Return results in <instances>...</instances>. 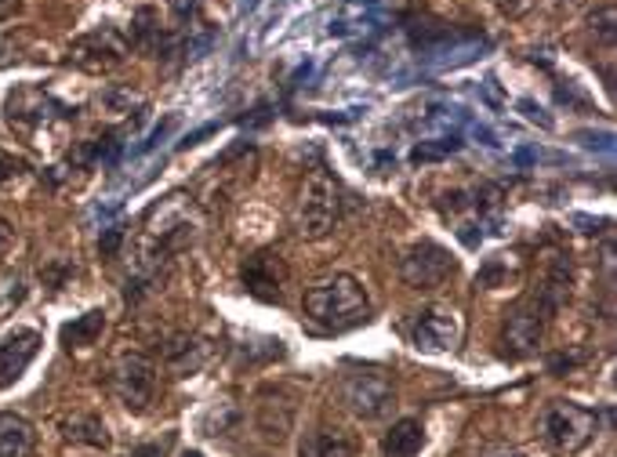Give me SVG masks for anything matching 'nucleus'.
<instances>
[{
  "instance_id": "1",
  "label": "nucleus",
  "mask_w": 617,
  "mask_h": 457,
  "mask_svg": "<svg viewBox=\"0 0 617 457\" xmlns=\"http://www.w3.org/2000/svg\"><path fill=\"white\" fill-rule=\"evenodd\" d=\"M302 305H305L308 324H316L320 330H327V335H345V330L364 327L370 319L367 291L360 287V280L345 276V273L313 283V287L305 291Z\"/></svg>"
},
{
  "instance_id": "2",
  "label": "nucleus",
  "mask_w": 617,
  "mask_h": 457,
  "mask_svg": "<svg viewBox=\"0 0 617 457\" xmlns=\"http://www.w3.org/2000/svg\"><path fill=\"white\" fill-rule=\"evenodd\" d=\"M338 215H342V196L335 178L324 167L308 171L299 185V200H294V229H299V237L324 240L338 226Z\"/></svg>"
},
{
  "instance_id": "3",
  "label": "nucleus",
  "mask_w": 617,
  "mask_h": 457,
  "mask_svg": "<svg viewBox=\"0 0 617 457\" xmlns=\"http://www.w3.org/2000/svg\"><path fill=\"white\" fill-rule=\"evenodd\" d=\"M538 432H541V443H545L552 454L574 457L596 439L599 417H596V411H588V406H582V403L555 400L545 406V414H541Z\"/></svg>"
},
{
  "instance_id": "4",
  "label": "nucleus",
  "mask_w": 617,
  "mask_h": 457,
  "mask_svg": "<svg viewBox=\"0 0 617 457\" xmlns=\"http://www.w3.org/2000/svg\"><path fill=\"white\" fill-rule=\"evenodd\" d=\"M342 403L364 422H381L397 406V389L381 370H353L342 378Z\"/></svg>"
},
{
  "instance_id": "5",
  "label": "nucleus",
  "mask_w": 617,
  "mask_h": 457,
  "mask_svg": "<svg viewBox=\"0 0 617 457\" xmlns=\"http://www.w3.org/2000/svg\"><path fill=\"white\" fill-rule=\"evenodd\" d=\"M454 269H458V265H454V254L443 243H436V240L414 243L411 251L400 258V276H403L407 287H414V291L443 287V283L454 276Z\"/></svg>"
},
{
  "instance_id": "6",
  "label": "nucleus",
  "mask_w": 617,
  "mask_h": 457,
  "mask_svg": "<svg viewBox=\"0 0 617 457\" xmlns=\"http://www.w3.org/2000/svg\"><path fill=\"white\" fill-rule=\"evenodd\" d=\"M541 338H545V308L534 298H527L512 313H505V327H501L505 360H527V356H534Z\"/></svg>"
},
{
  "instance_id": "7",
  "label": "nucleus",
  "mask_w": 617,
  "mask_h": 457,
  "mask_svg": "<svg viewBox=\"0 0 617 457\" xmlns=\"http://www.w3.org/2000/svg\"><path fill=\"white\" fill-rule=\"evenodd\" d=\"M109 385H113L117 400L128 406V411L142 414L145 406L153 403V392H156V363L150 356H120L113 374H109Z\"/></svg>"
},
{
  "instance_id": "8",
  "label": "nucleus",
  "mask_w": 617,
  "mask_h": 457,
  "mask_svg": "<svg viewBox=\"0 0 617 457\" xmlns=\"http://www.w3.org/2000/svg\"><path fill=\"white\" fill-rule=\"evenodd\" d=\"M411 341L422 352H454L462 341V313L454 305H429L411 319Z\"/></svg>"
},
{
  "instance_id": "9",
  "label": "nucleus",
  "mask_w": 617,
  "mask_h": 457,
  "mask_svg": "<svg viewBox=\"0 0 617 457\" xmlns=\"http://www.w3.org/2000/svg\"><path fill=\"white\" fill-rule=\"evenodd\" d=\"M128 55V44L120 41L113 30H98L80 36L77 44L69 47V58L77 62L80 69H91V73H102V69H113Z\"/></svg>"
},
{
  "instance_id": "10",
  "label": "nucleus",
  "mask_w": 617,
  "mask_h": 457,
  "mask_svg": "<svg viewBox=\"0 0 617 457\" xmlns=\"http://www.w3.org/2000/svg\"><path fill=\"white\" fill-rule=\"evenodd\" d=\"M283 283H288V269H283L280 254L262 251V254L247 258L243 287L247 294H255L258 302H283Z\"/></svg>"
},
{
  "instance_id": "11",
  "label": "nucleus",
  "mask_w": 617,
  "mask_h": 457,
  "mask_svg": "<svg viewBox=\"0 0 617 457\" xmlns=\"http://www.w3.org/2000/svg\"><path fill=\"white\" fill-rule=\"evenodd\" d=\"M36 349H41V335L30 327L8 330V335L0 338V389L15 385V381L26 374V367L33 363Z\"/></svg>"
},
{
  "instance_id": "12",
  "label": "nucleus",
  "mask_w": 617,
  "mask_h": 457,
  "mask_svg": "<svg viewBox=\"0 0 617 457\" xmlns=\"http://www.w3.org/2000/svg\"><path fill=\"white\" fill-rule=\"evenodd\" d=\"M164 356H167V367L175 370L178 378H185V374H196V370L212 360V345L196 335H175L167 341Z\"/></svg>"
},
{
  "instance_id": "13",
  "label": "nucleus",
  "mask_w": 617,
  "mask_h": 457,
  "mask_svg": "<svg viewBox=\"0 0 617 457\" xmlns=\"http://www.w3.org/2000/svg\"><path fill=\"white\" fill-rule=\"evenodd\" d=\"M58 432H62V439H69V443H80V447H95V450H102L109 447V432L102 425V417H95V414H66L58 422Z\"/></svg>"
},
{
  "instance_id": "14",
  "label": "nucleus",
  "mask_w": 617,
  "mask_h": 457,
  "mask_svg": "<svg viewBox=\"0 0 617 457\" xmlns=\"http://www.w3.org/2000/svg\"><path fill=\"white\" fill-rule=\"evenodd\" d=\"M36 443V432L26 417L0 414V457H30Z\"/></svg>"
},
{
  "instance_id": "15",
  "label": "nucleus",
  "mask_w": 617,
  "mask_h": 457,
  "mask_svg": "<svg viewBox=\"0 0 617 457\" xmlns=\"http://www.w3.org/2000/svg\"><path fill=\"white\" fill-rule=\"evenodd\" d=\"M422 443H425V428L422 422H414V417H403L389 432H386V443H381V450L386 457H418L422 454Z\"/></svg>"
},
{
  "instance_id": "16",
  "label": "nucleus",
  "mask_w": 617,
  "mask_h": 457,
  "mask_svg": "<svg viewBox=\"0 0 617 457\" xmlns=\"http://www.w3.org/2000/svg\"><path fill=\"white\" fill-rule=\"evenodd\" d=\"M302 457H356V439L338 428H320L313 436H305Z\"/></svg>"
},
{
  "instance_id": "17",
  "label": "nucleus",
  "mask_w": 617,
  "mask_h": 457,
  "mask_svg": "<svg viewBox=\"0 0 617 457\" xmlns=\"http://www.w3.org/2000/svg\"><path fill=\"white\" fill-rule=\"evenodd\" d=\"M102 330H106V313L95 308V313H84L73 319V324L62 327V345H66V349H88V345L102 338Z\"/></svg>"
},
{
  "instance_id": "18",
  "label": "nucleus",
  "mask_w": 617,
  "mask_h": 457,
  "mask_svg": "<svg viewBox=\"0 0 617 457\" xmlns=\"http://www.w3.org/2000/svg\"><path fill=\"white\" fill-rule=\"evenodd\" d=\"M240 425V411L237 406H226V403H218L212 417H207V436H229L232 428Z\"/></svg>"
},
{
  "instance_id": "19",
  "label": "nucleus",
  "mask_w": 617,
  "mask_h": 457,
  "mask_svg": "<svg viewBox=\"0 0 617 457\" xmlns=\"http://www.w3.org/2000/svg\"><path fill=\"white\" fill-rule=\"evenodd\" d=\"M458 139H440V145H432V142H422L418 150L411 153L414 164H429V160H440V156H447V153H458Z\"/></svg>"
},
{
  "instance_id": "20",
  "label": "nucleus",
  "mask_w": 617,
  "mask_h": 457,
  "mask_svg": "<svg viewBox=\"0 0 617 457\" xmlns=\"http://www.w3.org/2000/svg\"><path fill=\"white\" fill-rule=\"evenodd\" d=\"M109 113H131V106H142V98L139 95H131V91H123V88H109L102 98H98Z\"/></svg>"
},
{
  "instance_id": "21",
  "label": "nucleus",
  "mask_w": 617,
  "mask_h": 457,
  "mask_svg": "<svg viewBox=\"0 0 617 457\" xmlns=\"http://www.w3.org/2000/svg\"><path fill=\"white\" fill-rule=\"evenodd\" d=\"M120 243H123V229L109 226V229H102V237H98V251H102V258H113L120 251Z\"/></svg>"
},
{
  "instance_id": "22",
  "label": "nucleus",
  "mask_w": 617,
  "mask_h": 457,
  "mask_svg": "<svg viewBox=\"0 0 617 457\" xmlns=\"http://www.w3.org/2000/svg\"><path fill=\"white\" fill-rule=\"evenodd\" d=\"M494 4L501 8V15H509V19H523L527 11L538 4V0H494Z\"/></svg>"
},
{
  "instance_id": "23",
  "label": "nucleus",
  "mask_w": 617,
  "mask_h": 457,
  "mask_svg": "<svg viewBox=\"0 0 617 457\" xmlns=\"http://www.w3.org/2000/svg\"><path fill=\"white\" fill-rule=\"evenodd\" d=\"M22 171H26V164H22L19 156H11V153H0V182H8V178H19Z\"/></svg>"
},
{
  "instance_id": "24",
  "label": "nucleus",
  "mask_w": 617,
  "mask_h": 457,
  "mask_svg": "<svg viewBox=\"0 0 617 457\" xmlns=\"http://www.w3.org/2000/svg\"><path fill=\"white\" fill-rule=\"evenodd\" d=\"M592 30H599L603 41H614V8H603L599 15H592Z\"/></svg>"
},
{
  "instance_id": "25",
  "label": "nucleus",
  "mask_w": 617,
  "mask_h": 457,
  "mask_svg": "<svg viewBox=\"0 0 617 457\" xmlns=\"http://www.w3.org/2000/svg\"><path fill=\"white\" fill-rule=\"evenodd\" d=\"M476 457H527L523 450L509 447V443H490V447H484Z\"/></svg>"
},
{
  "instance_id": "26",
  "label": "nucleus",
  "mask_w": 617,
  "mask_h": 457,
  "mask_svg": "<svg viewBox=\"0 0 617 457\" xmlns=\"http://www.w3.org/2000/svg\"><path fill=\"white\" fill-rule=\"evenodd\" d=\"M218 128H215V123H207V128H201V131H193V134H185V139L178 142V150H190V145H196V142H201V139H207V134H215Z\"/></svg>"
},
{
  "instance_id": "27",
  "label": "nucleus",
  "mask_w": 617,
  "mask_h": 457,
  "mask_svg": "<svg viewBox=\"0 0 617 457\" xmlns=\"http://www.w3.org/2000/svg\"><path fill=\"white\" fill-rule=\"evenodd\" d=\"M520 109H523V113H527L530 120H538L541 128H552V120H549V117H541V113H545V109H538L534 102H520Z\"/></svg>"
},
{
  "instance_id": "28",
  "label": "nucleus",
  "mask_w": 617,
  "mask_h": 457,
  "mask_svg": "<svg viewBox=\"0 0 617 457\" xmlns=\"http://www.w3.org/2000/svg\"><path fill=\"white\" fill-rule=\"evenodd\" d=\"M193 4H196V0H171V8H175L178 19H190L193 15Z\"/></svg>"
},
{
  "instance_id": "29",
  "label": "nucleus",
  "mask_w": 617,
  "mask_h": 457,
  "mask_svg": "<svg viewBox=\"0 0 617 457\" xmlns=\"http://www.w3.org/2000/svg\"><path fill=\"white\" fill-rule=\"evenodd\" d=\"M11 240H15V232H11V226L4 218H0V251H8L11 247Z\"/></svg>"
},
{
  "instance_id": "30",
  "label": "nucleus",
  "mask_w": 617,
  "mask_h": 457,
  "mask_svg": "<svg viewBox=\"0 0 617 457\" xmlns=\"http://www.w3.org/2000/svg\"><path fill=\"white\" fill-rule=\"evenodd\" d=\"M15 11H19V0H0V22L11 19Z\"/></svg>"
},
{
  "instance_id": "31",
  "label": "nucleus",
  "mask_w": 617,
  "mask_h": 457,
  "mask_svg": "<svg viewBox=\"0 0 617 457\" xmlns=\"http://www.w3.org/2000/svg\"><path fill=\"white\" fill-rule=\"evenodd\" d=\"M552 8H560V11H574V8H582L585 0H549Z\"/></svg>"
},
{
  "instance_id": "32",
  "label": "nucleus",
  "mask_w": 617,
  "mask_h": 457,
  "mask_svg": "<svg viewBox=\"0 0 617 457\" xmlns=\"http://www.w3.org/2000/svg\"><path fill=\"white\" fill-rule=\"evenodd\" d=\"M134 457H164V454H160L156 447H142L139 454H134Z\"/></svg>"
},
{
  "instance_id": "33",
  "label": "nucleus",
  "mask_w": 617,
  "mask_h": 457,
  "mask_svg": "<svg viewBox=\"0 0 617 457\" xmlns=\"http://www.w3.org/2000/svg\"><path fill=\"white\" fill-rule=\"evenodd\" d=\"M240 8H243V11H255V8H258V0H240Z\"/></svg>"
},
{
  "instance_id": "34",
  "label": "nucleus",
  "mask_w": 617,
  "mask_h": 457,
  "mask_svg": "<svg viewBox=\"0 0 617 457\" xmlns=\"http://www.w3.org/2000/svg\"><path fill=\"white\" fill-rule=\"evenodd\" d=\"M182 457H204V454H201V450H185Z\"/></svg>"
}]
</instances>
